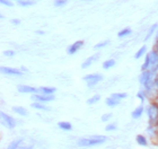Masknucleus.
<instances>
[{
    "mask_svg": "<svg viewBox=\"0 0 158 149\" xmlns=\"http://www.w3.org/2000/svg\"><path fill=\"white\" fill-rule=\"evenodd\" d=\"M107 138L104 136H94L90 138H84L78 140V145L81 147H90V146H95V145H101L104 143Z\"/></svg>",
    "mask_w": 158,
    "mask_h": 149,
    "instance_id": "obj_1",
    "label": "nucleus"
},
{
    "mask_svg": "<svg viewBox=\"0 0 158 149\" xmlns=\"http://www.w3.org/2000/svg\"><path fill=\"white\" fill-rule=\"evenodd\" d=\"M147 112L150 124H156L158 122V105L156 103L150 104L149 107H148Z\"/></svg>",
    "mask_w": 158,
    "mask_h": 149,
    "instance_id": "obj_2",
    "label": "nucleus"
},
{
    "mask_svg": "<svg viewBox=\"0 0 158 149\" xmlns=\"http://www.w3.org/2000/svg\"><path fill=\"white\" fill-rule=\"evenodd\" d=\"M32 99L33 101H36V102H40V103H46V102H51L54 101V96L53 95H37V94H34L32 96Z\"/></svg>",
    "mask_w": 158,
    "mask_h": 149,
    "instance_id": "obj_3",
    "label": "nucleus"
},
{
    "mask_svg": "<svg viewBox=\"0 0 158 149\" xmlns=\"http://www.w3.org/2000/svg\"><path fill=\"white\" fill-rule=\"evenodd\" d=\"M1 117H2V121L5 122V124L8 127L9 129H14L15 128V126H16V121L10 117V115H8V114H6V113H1Z\"/></svg>",
    "mask_w": 158,
    "mask_h": 149,
    "instance_id": "obj_4",
    "label": "nucleus"
},
{
    "mask_svg": "<svg viewBox=\"0 0 158 149\" xmlns=\"http://www.w3.org/2000/svg\"><path fill=\"white\" fill-rule=\"evenodd\" d=\"M1 72L5 74H9V76H23V72L21 70L9 68V67H1Z\"/></svg>",
    "mask_w": 158,
    "mask_h": 149,
    "instance_id": "obj_5",
    "label": "nucleus"
},
{
    "mask_svg": "<svg viewBox=\"0 0 158 149\" xmlns=\"http://www.w3.org/2000/svg\"><path fill=\"white\" fill-rule=\"evenodd\" d=\"M84 45V41H77V42H75L74 44H71L68 49H67V53L68 54H75L81 46Z\"/></svg>",
    "mask_w": 158,
    "mask_h": 149,
    "instance_id": "obj_6",
    "label": "nucleus"
},
{
    "mask_svg": "<svg viewBox=\"0 0 158 149\" xmlns=\"http://www.w3.org/2000/svg\"><path fill=\"white\" fill-rule=\"evenodd\" d=\"M40 89L35 88V87H31V86L26 85H19L18 86V92L19 93H31V94H36Z\"/></svg>",
    "mask_w": 158,
    "mask_h": 149,
    "instance_id": "obj_7",
    "label": "nucleus"
},
{
    "mask_svg": "<svg viewBox=\"0 0 158 149\" xmlns=\"http://www.w3.org/2000/svg\"><path fill=\"white\" fill-rule=\"evenodd\" d=\"M98 58H99V54H94V55H90L88 59H86L84 62H83V64H81V68H83V69L88 68L89 66H92L93 62L97 61V60H98Z\"/></svg>",
    "mask_w": 158,
    "mask_h": 149,
    "instance_id": "obj_8",
    "label": "nucleus"
},
{
    "mask_svg": "<svg viewBox=\"0 0 158 149\" xmlns=\"http://www.w3.org/2000/svg\"><path fill=\"white\" fill-rule=\"evenodd\" d=\"M151 77H152V72H151V71H149V70L142 71V74L140 76V83H141L142 85H146L148 81L151 79Z\"/></svg>",
    "mask_w": 158,
    "mask_h": 149,
    "instance_id": "obj_9",
    "label": "nucleus"
},
{
    "mask_svg": "<svg viewBox=\"0 0 158 149\" xmlns=\"http://www.w3.org/2000/svg\"><path fill=\"white\" fill-rule=\"evenodd\" d=\"M156 64H158V52L154 50L150 52V67L154 68L156 67Z\"/></svg>",
    "mask_w": 158,
    "mask_h": 149,
    "instance_id": "obj_10",
    "label": "nucleus"
},
{
    "mask_svg": "<svg viewBox=\"0 0 158 149\" xmlns=\"http://www.w3.org/2000/svg\"><path fill=\"white\" fill-rule=\"evenodd\" d=\"M120 101L121 99H117V98H115V97H108L107 99L105 101V103H106V105L107 106H110V107H114L116 106V105H119L120 104Z\"/></svg>",
    "mask_w": 158,
    "mask_h": 149,
    "instance_id": "obj_11",
    "label": "nucleus"
},
{
    "mask_svg": "<svg viewBox=\"0 0 158 149\" xmlns=\"http://www.w3.org/2000/svg\"><path fill=\"white\" fill-rule=\"evenodd\" d=\"M85 81H89V80H94V79H103V76L99 74H86L84 78Z\"/></svg>",
    "mask_w": 158,
    "mask_h": 149,
    "instance_id": "obj_12",
    "label": "nucleus"
},
{
    "mask_svg": "<svg viewBox=\"0 0 158 149\" xmlns=\"http://www.w3.org/2000/svg\"><path fill=\"white\" fill-rule=\"evenodd\" d=\"M142 113H144V106L140 105V106H138L137 108L132 112V117H133V119H139V117H141Z\"/></svg>",
    "mask_w": 158,
    "mask_h": 149,
    "instance_id": "obj_13",
    "label": "nucleus"
},
{
    "mask_svg": "<svg viewBox=\"0 0 158 149\" xmlns=\"http://www.w3.org/2000/svg\"><path fill=\"white\" fill-rule=\"evenodd\" d=\"M40 90L45 95H52L53 93L57 90V88L55 87H41Z\"/></svg>",
    "mask_w": 158,
    "mask_h": 149,
    "instance_id": "obj_14",
    "label": "nucleus"
},
{
    "mask_svg": "<svg viewBox=\"0 0 158 149\" xmlns=\"http://www.w3.org/2000/svg\"><path fill=\"white\" fill-rule=\"evenodd\" d=\"M12 110H14V112H15V113L19 114V115H21V117H25V115H27V111H26L24 107L15 106V107H12Z\"/></svg>",
    "mask_w": 158,
    "mask_h": 149,
    "instance_id": "obj_15",
    "label": "nucleus"
},
{
    "mask_svg": "<svg viewBox=\"0 0 158 149\" xmlns=\"http://www.w3.org/2000/svg\"><path fill=\"white\" fill-rule=\"evenodd\" d=\"M31 106L33 108H36V110H43V111H49V107H46L45 105H43V103L40 102H35V103H32Z\"/></svg>",
    "mask_w": 158,
    "mask_h": 149,
    "instance_id": "obj_16",
    "label": "nucleus"
},
{
    "mask_svg": "<svg viewBox=\"0 0 158 149\" xmlns=\"http://www.w3.org/2000/svg\"><path fill=\"white\" fill-rule=\"evenodd\" d=\"M58 127L60 129H62V130H66V131H69V130L72 129L71 123H69V122H59V123H58Z\"/></svg>",
    "mask_w": 158,
    "mask_h": 149,
    "instance_id": "obj_17",
    "label": "nucleus"
},
{
    "mask_svg": "<svg viewBox=\"0 0 158 149\" xmlns=\"http://www.w3.org/2000/svg\"><path fill=\"white\" fill-rule=\"evenodd\" d=\"M18 5L21 7H30V6L35 5V0H19Z\"/></svg>",
    "mask_w": 158,
    "mask_h": 149,
    "instance_id": "obj_18",
    "label": "nucleus"
},
{
    "mask_svg": "<svg viewBox=\"0 0 158 149\" xmlns=\"http://www.w3.org/2000/svg\"><path fill=\"white\" fill-rule=\"evenodd\" d=\"M158 27V24H154L150 28H149V31H148V33H147V35H146V37H145V41H148L150 37H151V35L155 33V31H156V28Z\"/></svg>",
    "mask_w": 158,
    "mask_h": 149,
    "instance_id": "obj_19",
    "label": "nucleus"
},
{
    "mask_svg": "<svg viewBox=\"0 0 158 149\" xmlns=\"http://www.w3.org/2000/svg\"><path fill=\"white\" fill-rule=\"evenodd\" d=\"M132 33V31H131V28H124V30H122V31H120V32L117 33V36L120 37V39H122V37H126V36H128V35H130Z\"/></svg>",
    "mask_w": 158,
    "mask_h": 149,
    "instance_id": "obj_20",
    "label": "nucleus"
},
{
    "mask_svg": "<svg viewBox=\"0 0 158 149\" xmlns=\"http://www.w3.org/2000/svg\"><path fill=\"white\" fill-rule=\"evenodd\" d=\"M115 66V60H113V59H110V60H106L105 62L103 63V69H110V68H112V67H114Z\"/></svg>",
    "mask_w": 158,
    "mask_h": 149,
    "instance_id": "obj_21",
    "label": "nucleus"
},
{
    "mask_svg": "<svg viewBox=\"0 0 158 149\" xmlns=\"http://www.w3.org/2000/svg\"><path fill=\"white\" fill-rule=\"evenodd\" d=\"M146 51H147V46H145V45H144V46H141V48L137 51V53H136V55H135V58H136V59H140L144 54L146 53Z\"/></svg>",
    "mask_w": 158,
    "mask_h": 149,
    "instance_id": "obj_22",
    "label": "nucleus"
},
{
    "mask_svg": "<svg viewBox=\"0 0 158 149\" xmlns=\"http://www.w3.org/2000/svg\"><path fill=\"white\" fill-rule=\"evenodd\" d=\"M149 67H150V53L147 54L146 60H145V63L142 64V67H141V70H142V71L148 70V68H149Z\"/></svg>",
    "mask_w": 158,
    "mask_h": 149,
    "instance_id": "obj_23",
    "label": "nucleus"
},
{
    "mask_svg": "<svg viewBox=\"0 0 158 149\" xmlns=\"http://www.w3.org/2000/svg\"><path fill=\"white\" fill-rule=\"evenodd\" d=\"M21 141H23L21 139H17V140H14V141L11 142L10 145L8 146V148H7V149H17V148H18V146L21 145Z\"/></svg>",
    "mask_w": 158,
    "mask_h": 149,
    "instance_id": "obj_24",
    "label": "nucleus"
},
{
    "mask_svg": "<svg viewBox=\"0 0 158 149\" xmlns=\"http://www.w3.org/2000/svg\"><path fill=\"white\" fill-rule=\"evenodd\" d=\"M137 142L140 145V146H147V139L145 138L144 136H141V135H139L137 136Z\"/></svg>",
    "mask_w": 158,
    "mask_h": 149,
    "instance_id": "obj_25",
    "label": "nucleus"
},
{
    "mask_svg": "<svg viewBox=\"0 0 158 149\" xmlns=\"http://www.w3.org/2000/svg\"><path fill=\"white\" fill-rule=\"evenodd\" d=\"M99 99H101V96L94 95L93 97H90V98L87 101V104H88V105H93V104H95V103H97Z\"/></svg>",
    "mask_w": 158,
    "mask_h": 149,
    "instance_id": "obj_26",
    "label": "nucleus"
},
{
    "mask_svg": "<svg viewBox=\"0 0 158 149\" xmlns=\"http://www.w3.org/2000/svg\"><path fill=\"white\" fill-rule=\"evenodd\" d=\"M108 44H110V41H108V40H106V41H103V42L97 43V44L94 46V49L95 50H97V49H102V48H104V46L108 45Z\"/></svg>",
    "mask_w": 158,
    "mask_h": 149,
    "instance_id": "obj_27",
    "label": "nucleus"
},
{
    "mask_svg": "<svg viewBox=\"0 0 158 149\" xmlns=\"http://www.w3.org/2000/svg\"><path fill=\"white\" fill-rule=\"evenodd\" d=\"M128 94L126 93H114V94H112V97H115L117 99H122V98H126Z\"/></svg>",
    "mask_w": 158,
    "mask_h": 149,
    "instance_id": "obj_28",
    "label": "nucleus"
},
{
    "mask_svg": "<svg viewBox=\"0 0 158 149\" xmlns=\"http://www.w3.org/2000/svg\"><path fill=\"white\" fill-rule=\"evenodd\" d=\"M67 2H68L67 0H55V1H54V6H55V7H62Z\"/></svg>",
    "mask_w": 158,
    "mask_h": 149,
    "instance_id": "obj_29",
    "label": "nucleus"
},
{
    "mask_svg": "<svg viewBox=\"0 0 158 149\" xmlns=\"http://www.w3.org/2000/svg\"><path fill=\"white\" fill-rule=\"evenodd\" d=\"M99 81H101V79H94V80H89V81H87V86H88V87H93V86L97 85Z\"/></svg>",
    "mask_w": 158,
    "mask_h": 149,
    "instance_id": "obj_30",
    "label": "nucleus"
},
{
    "mask_svg": "<svg viewBox=\"0 0 158 149\" xmlns=\"http://www.w3.org/2000/svg\"><path fill=\"white\" fill-rule=\"evenodd\" d=\"M111 117H112V113H107V114H103L101 120H102V122H106V121H108Z\"/></svg>",
    "mask_w": 158,
    "mask_h": 149,
    "instance_id": "obj_31",
    "label": "nucleus"
},
{
    "mask_svg": "<svg viewBox=\"0 0 158 149\" xmlns=\"http://www.w3.org/2000/svg\"><path fill=\"white\" fill-rule=\"evenodd\" d=\"M116 129V124L115 123H113V124H108V126H106L105 130L106 131H113V130H115Z\"/></svg>",
    "mask_w": 158,
    "mask_h": 149,
    "instance_id": "obj_32",
    "label": "nucleus"
},
{
    "mask_svg": "<svg viewBox=\"0 0 158 149\" xmlns=\"http://www.w3.org/2000/svg\"><path fill=\"white\" fill-rule=\"evenodd\" d=\"M0 1H1L2 5H6V6H8V7H11V6H12V2L9 1V0H0Z\"/></svg>",
    "mask_w": 158,
    "mask_h": 149,
    "instance_id": "obj_33",
    "label": "nucleus"
},
{
    "mask_svg": "<svg viewBox=\"0 0 158 149\" xmlns=\"http://www.w3.org/2000/svg\"><path fill=\"white\" fill-rule=\"evenodd\" d=\"M3 55H6V57H12V55H15V52L8 50V51H5V52H3Z\"/></svg>",
    "mask_w": 158,
    "mask_h": 149,
    "instance_id": "obj_34",
    "label": "nucleus"
},
{
    "mask_svg": "<svg viewBox=\"0 0 158 149\" xmlns=\"http://www.w3.org/2000/svg\"><path fill=\"white\" fill-rule=\"evenodd\" d=\"M137 96L139 97V98H140V99H141V101H145V94H144V93L139 92V93L137 94Z\"/></svg>",
    "mask_w": 158,
    "mask_h": 149,
    "instance_id": "obj_35",
    "label": "nucleus"
},
{
    "mask_svg": "<svg viewBox=\"0 0 158 149\" xmlns=\"http://www.w3.org/2000/svg\"><path fill=\"white\" fill-rule=\"evenodd\" d=\"M34 146L33 145H30V146H23V147H19V149H33Z\"/></svg>",
    "mask_w": 158,
    "mask_h": 149,
    "instance_id": "obj_36",
    "label": "nucleus"
},
{
    "mask_svg": "<svg viewBox=\"0 0 158 149\" xmlns=\"http://www.w3.org/2000/svg\"><path fill=\"white\" fill-rule=\"evenodd\" d=\"M11 24H14V25H18L19 23H21V21L19 19H11Z\"/></svg>",
    "mask_w": 158,
    "mask_h": 149,
    "instance_id": "obj_37",
    "label": "nucleus"
},
{
    "mask_svg": "<svg viewBox=\"0 0 158 149\" xmlns=\"http://www.w3.org/2000/svg\"><path fill=\"white\" fill-rule=\"evenodd\" d=\"M36 34H39V35H43L44 32H43V31H36Z\"/></svg>",
    "mask_w": 158,
    "mask_h": 149,
    "instance_id": "obj_38",
    "label": "nucleus"
},
{
    "mask_svg": "<svg viewBox=\"0 0 158 149\" xmlns=\"http://www.w3.org/2000/svg\"><path fill=\"white\" fill-rule=\"evenodd\" d=\"M21 71H27V69L25 67H21Z\"/></svg>",
    "mask_w": 158,
    "mask_h": 149,
    "instance_id": "obj_39",
    "label": "nucleus"
},
{
    "mask_svg": "<svg viewBox=\"0 0 158 149\" xmlns=\"http://www.w3.org/2000/svg\"><path fill=\"white\" fill-rule=\"evenodd\" d=\"M156 51L158 52V41H157V44H156Z\"/></svg>",
    "mask_w": 158,
    "mask_h": 149,
    "instance_id": "obj_40",
    "label": "nucleus"
},
{
    "mask_svg": "<svg viewBox=\"0 0 158 149\" xmlns=\"http://www.w3.org/2000/svg\"><path fill=\"white\" fill-rule=\"evenodd\" d=\"M157 39H158V34H157Z\"/></svg>",
    "mask_w": 158,
    "mask_h": 149,
    "instance_id": "obj_41",
    "label": "nucleus"
},
{
    "mask_svg": "<svg viewBox=\"0 0 158 149\" xmlns=\"http://www.w3.org/2000/svg\"><path fill=\"white\" fill-rule=\"evenodd\" d=\"M17 1H19V0H17Z\"/></svg>",
    "mask_w": 158,
    "mask_h": 149,
    "instance_id": "obj_42",
    "label": "nucleus"
}]
</instances>
